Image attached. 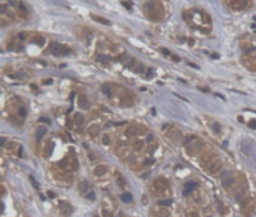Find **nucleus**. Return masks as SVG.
Returning <instances> with one entry per match:
<instances>
[{
    "instance_id": "nucleus-6",
    "label": "nucleus",
    "mask_w": 256,
    "mask_h": 217,
    "mask_svg": "<svg viewBox=\"0 0 256 217\" xmlns=\"http://www.w3.org/2000/svg\"><path fill=\"white\" fill-rule=\"evenodd\" d=\"M59 205H60V212L63 213L64 216H67L68 217L69 215H72V212H73V209H72V205H70L69 203H67V202H60L59 203Z\"/></svg>"
},
{
    "instance_id": "nucleus-3",
    "label": "nucleus",
    "mask_w": 256,
    "mask_h": 217,
    "mask_svg": "<svg viewBox=\"0 0 256 217\" xmlns=\"http://www.w3.org/2000/svg\"><path fill=\"white\" fill-rule=\"evenodd\" d=\"M243 63H245V66L248 68V69H251V71H256V56H254V54H250V56H247V57H243Z\"/></svg>"
},
{
    "instance_id": "nucleus-47",
    "label": "nucleus",
    "mask_w": 256,
    "mask_h": 217,
    "mask_svg": "<svg viewBox=\"0 0 256 217\" xmlns=\"http://www.w3.org/2000/svg\"><path fill=\"white\" fill-rule=\"evenodd\" d=\"M19 37H21L22 40H23V39L26 37V35H24V34H19Z\"/></svg>"
},
{
    "instance_id": "nucleus-49",
    "label": "nucleus",
    "mask_w": 256,
    "mask_h": 217,
    "mask_svg": "<svg viewBox=\"0 0 256 217\" xmlns=\"http://www.w3.org/2000/svg\"><path fill=\"white\" fill-rule=\"evenodd\" d=\"M67 125H68V127H69V128H72V125H70L69 121H67Z\"/></svg>"
},
{
    "instance_id": "nucleus-23",
    "label": "nucleus",
    "mask_w": 256,
    "mask_h": 217,
    "mask_svg": "<svg viewBox=\"0 0 256 217\" xmlns=\"http://www.w3.org/2000/svg\"><path fill=\"white\" fill-rule=\"evenodd\" d=\"M92 18H94L95 21H98V22H100V23H103V25H110V22L108 21V19H105V18H103V17H98V16H92Z\"/></svg>"
},
{
    "instance_id": "nucleus-20",
    "label": "nucleus",
    "mask_w": 256,
    "mask_h": 217,
    "mask_svg": "<svg viewBox=\"0 0 256 217\" xmlns=\"http://www.w3.org/2000/svg\"><path fill=\"white\" fill-rule=\"evenodd\" d=\"M95 59L98 61V62H100V63H108L109 62V57H106V56H104V54H98V56L95 57Z\"/></svg>"
},
{
    "instance_id": "nucleus-39",
    "label": "nucleus",
    "mask_w": 256,
    "mask_h": 217,
    "mask_svg": "<svg viewBox=\"0 0 256 217\" xmlns=\"http://www.w3.org/2000/svg\"><path fill=\"white\" fill-rule=\"evenodd\" d=\"M161 51L165 54V56H170V51H169L168 49H164V48H163V49H161Z\"/></svg>"
},
{
    "instance_id": "nucleus-18",
    "label": "nucleus",
    "mask_w": 256,
    "mask_h": 217,
    "mask_svg": "<svg viewBox=\"0 0 256 217\" xmlns=\"http://www.w3.org/2000/svg\"><path fill=\"white\" fill-rule=\"evenodd\" d=\"M78 190H80V193L88 192V190H90V185H88V182L87 181H81L78 184Z\"/></svg>"
},
{
    "instance_id": "nucleus-28",
    "label": "nucleus",
    "mask_w": 256,
    "mask_h": 217,
    "mask_svg": "<svg viewBox=\"0 0 256 217\" xmlns=\"http://www.w3.org/2000/svg\"><path fill=\"white\" fill-rule=\"evenodd\" d=\"M251 202H252V198H251V197H247L246 199L242 202V205H243V207H248V204H250Z\"/></svg>"
},
{
    "instance_id": "nucleus-5",
    "label": "nucleus",
    "mask_w": 256,
    "mask_h": 217,
    "mask_svg": "<svg viewBox=\"0 0 256 217\" xmlns=\"http://www.w3.org/2000/svg\"><path fill=\"white\" fill-rule=\"evenodd\" d=\"M227 4L231 6L232 9L240 10V9H245V8H246V6H247V1H243V0H234V1L227 3Z\"/></svg>"
},
{
    "instance_id": "nucleus-8",
    "label": "nucleus",
    "mask_w": 256,
    "mask_h": 217,
    "mask_svg": "<svg viewBox=\"0 0 256 217\" xmlns=\"http://www.w3.org/2000/svg\"><path fill=\"white\" fill-rule=\"evenodd\" d=\"M168 136L172 139L174 143H178L179 140H182V134H181V131L176 130V128H170L169 132H168Z\"/></svg>"
},
{
    "instance_id": "nucleus-14",
    "label": "nucleus",
    "mask_w": 256,
    "mask_h": 217,
    "mask_svg": "<svg viewBox=\"0 0 256 217\" xmlns=\"http://www.w3.org/2000/svg\"><path fill=\"white\" fill-rule=\"evenodd\" d=\"M50 50L54 56H59V54L63 51V48L59 43H51V46H50Z\"/></svg>"
},
{
    "instance_id": "nucleus-16",
    "label": "nucleus",
    "mask_w": 256,
    "mask_h": 217,
    "mask_svg": "<svg viewBox=\"0 0 256 217\" xmlns=\"http://www.w3.org/2000/svg\"><path fill=\"white\" fill-rule=\"evenodd\" d=\"M73 121H75L76 125L82 126V125L85 123V117H83V115H81V113H75V116H73Z\"/></svg>"
},
{
    "instance_id": "nucleus-25",
    "label": "nucleus",
    "mask_w": 256,
    "mask_h": 217,
    "mask_svg": "<svg viewBox=\"0 0 256 217\" xmlns=\"http://www.w3.org/2000/svg\"><path fill=\"white\" fill-rule=\"evenodd\" d=\"M53 149H54V144H53V143H50L49 146H47V149H45V156H46V157H50V156H51V152H53Z\"/></svg>"
},
{
    "instance_id": "nucleus-41",
    "label": "nucleus",
    "mask_w": 256,
    "mask_h": 217,
    "mask_svg": "<svg viewBox=\"0 0 256 217\" xmlns=\"http://www.w3.org/2000/svg\"><path fill=\"white\" fill-rule=\"evenodd\" d=\"M29 179H31V181H32V184H33V185H35V187H39V184L36 182L35 180H33V177H29Z\"/></svg>"
},
{
    "instance_id": "nucleus-40",
    "label": "nucleus",
    "mask_w": 256,
    "mask_h": 217,
    "mask_svg": "<svg viewBox=\"0 0 256 217\" xmlns=\"http://www.w3.org/2000/svg\"><path fill=\"white\" fill-rule=\"evenodd\" d=\"M22 154H23V148H22V146H19V150H18V157H23Z\"/></svg>"
},
{
    "instance_id": "nucleus-48",
    "label": "nucleus",
    "mask_w": 256,
    "mask_h": 217,
    "mask_svg": "<svg viewBox=\"0 0 256 217\" xmlns=\"http://www.w3.org/2000/svg\"><path fill=\"white\" fill-rule=\"evenodd\" d=\"M192 217H199V215L196 212H192Z\"/></svg>"
},
{
    "instance_id": "nucleus-35",
    "label": "nucleus",
    "mask_w": 256,
    "mask_h": 217,
    "mask_svg": "<svg viewBox=\"0 0 256 217\" xmlns=\"http://www.w3.org/2000/svg\"><path fill=\"white\" fill-rule=\"evenodd\" d=\"M86 198H88L90 200H94V199H95V193H94V192H90V193H88L87 195H86Z\"/></svg>"
},
{
    "instance_id": "nucleus-30",
    "label": "nucleus",
    "mask_w": 256,
    "mask_h": 217,
    "mask_svg": "<svg viewBox=\"0 0 256 217\" xmlns=\"http://www.w3.org/2000/svg\"><path fill=\"white\" fill-rule=\"evenodd\" d=\"M142 145H143L142 141H136L135 143V149L136 150H141V149H142Z\"/></svg>"
},
{
    "instance_id": "nucleus-21",
    "label": "nucleus",
    "mask_w": 256,
    "mask_h": 217,
    "mask_svg": "<svg viewBox=\"0 0 256 217\" xmlns=\"http://www.w3.org/2000/svg\"><path fill=\"white\" fill-rule=\"evenodd\" d=\"M120 199H122V202H124V203H131L132 202V195L129 193H124V194H122Z\"/></svg>"
},
{
    "instance_id": "nucleus-37",
    "label": "nucleus",
    "mask_w": 256,
    "mask_h": 217,
    "mask_svg": "<svg viewBox=\"0 0 256 217\" xmlns=\"http://www.w3.org/2000/svg\"><path fill=\"white\" fill-rule=\"evenodd\" d=\"M248 126H250L251 128H256V120H252L248 122Z\"/></svg>"
},
{
    "instance_id": "nucleus-46",
    "label": "nucleus",
    "mask_w": 256,
    "mask_h": 217,
    "mask_svg": "<svg viewBox=\"0 0 256 217\" xmlns=\"http://www.w3.org/2000/svg\"><path fill=\"white\" fill-rule=\"evenodd\" d=\"M4 144H5V139L1 138V146H4Z\"/></svg>"
},
{
    "instance_id": "nucleus-44",
    "label": "nucleus",
    "mask_w": 256,
    "mask_h": 217,
    "mask_svg": "<svg viewBox=\"0 0 256 217\" xmlns=\"http://www.w3.org/2000/svg\"><path fill=\"white\" fill-rule=\"evenodd\" d=\"M172 58H173V59L176 61V62H178V61H179V58H178L177 56H172Z\"/></svg>"
},
{
    "instance_id": "nucleus-17",
    "label": "nucleus",
    "mask_w": 256,
    "mask_h": 217,
    "mask_svg": "<svg viewBox=\"0 0 256 217\" xmlns=\"http://www.w3.org/2000/svg\"><path fill=\"white\" fill-rule=\"evenodd\" d=\"M125 135H127V136H136V135H140V131H138V128H137V127L131 126V127L127 128Z\"/></svg>"
},
{
    "instance_id": "nucleus-34",
    "label": "nucleus",
    "mask_w": 256,
    "mask_h": 217,
    "mask_svg": "<svg viewBox=\"0 0 256 217\" xmlns=\"http://www.w3.org/2000/svg\"><path fill=\"white\" fill-rule=\"evenodd\" d=\"M158 204L159 205H169L170 204V200H159Z\"/></svg>"
},
{
    "instance_id": "nucleus-7",
    "label": "nucleus",
    "mask_w": 256,
    "mask_h": 217,
    "mask_svg": "<svg viewBox=\"0 0 256 217\" xmlns=\"http://www.w3.org/2000/svg\"><path fill=\"white\" fill-rule=\"evenodd\" d=\"M197 185L199 184L196 182V181H190V182H187L186 185L183 186V195H188V194H191L192 192H194V190L196 189V187H197Z\"/></svg>"
},
{
    "instance_id": "nucleus-32",
    "label": "nucleus",
    "mask_w": 256,
    "mask_h": 217,
    "mask_svg": "<svg viewBox=\"0 0 256 217\" xmlns=\"http://www.w3.org/2000/svg\"><path fill=\"white\" fill-rule=\"evenodd\" d=\"M109 141H110L109 136H108V135H104V136H103V144L104 145H108V144H109Z\"/></svg>"
},
{
    "instance_id": "nucleus-24",
    "label": "nucleus",
    "mask_w": 256,
    "mask_h": 217,
    "mask_svg": "<svg viewBox=\"0 0 256 217\" xmlns=\"http://www.w3.org/2000/svg\"><path fill=\"white\" fill-rule=\"evenodd\" d=\"M210 126H211V130H213L217 135L220 134V125L219 123H213V125H210Z\"/></svg>"
},
{
    "instance_id": "nucleus-9",
    "label": "nucleus",
    "mask_w": 256,
    "mask_h": 217,
    "mask_svg": "<svg viewBox=\"0 0 256 217\" xmlns=\"http://www.w3.org/2000/svg\"><path fill=\"white\" fill-rule=\"evenodd\" d=\"M220 167H222V162L219 161V159H217V161H214L213 163L209 164L207 172H209V174H215V172H217L218 170H220Z\"/></svg>"
},
{
    "instance_id": "nucleus-31",
    "label": "nucleus",
    "mask_w": 256,
    "mask_h": 217,
    "mask_svg": "<svg viewBox=\"0 0 256 217\" xmlns=\"http://www.w3.org/2000/svg\"><path fill=\"white\" fill-rule=\"evenodd\" d=\"M143 69H145L143 64H142V63H138V67H137L135 71H136V73H141V72H143Z\"/></svg>"
},
{
    "instance_id": "nucleus-10",
    "label": "nucleus",
    "mask_w": 256,
    "mask_h": 217,
    "mask_svg": "<svg viewBox=\"0 0 256 217\" xmlns=\"http://www.w3.org/2000/svg\"><path fill=\"white\" fill-rule=\"evenodd\" d=\"M108 172V167L105 166V164H99V166L95 167L94 170V175L95 176H104Z\"/></svg>"
},
{
    "instance_id": "nucleus-45",
    "label": "nucleus",
    "mask_w": 256,
    "mask_h": 217,
    "mask_svg": "<svg viewBox=\"0 0 256 217\" xmlns=\"http://www.w3.org/2000/svg\"><path fill=\"white\" fill-rule=\"evenodd\" d=\"M47 194H49V195H50V198H54V197H55V194H54L53 192H49Z\"/></svg>"
},
{
    "instance_id": "nucleus-13",
    "label": "nucleus",
    "mask_w": 256,
    "mask_h": 217,
    "mask_svg": "<svg viewBox=\"0 0 256 217\" xmlns=\"http://www.w3.org/2000/svg\"><path fill=\"white\" fill-rule=\"evenodd\" d=\"M87 132H88V135H90L91 138H95L96 135H99V132H100V126L99 125H91V126H88Z\"/></svg>"
},
{
    "instance_id": "nucleus-29",
    "label": "nucleus",
    "mask_w": 256,
    "mask_h": 217,
    "mask_svg": "<svg viewBox=\"0 0 256 217\" xmlns=\"http://www.w3.org/2000/svg\"><path fill=\"white\" fill-rule=\"evenodd\" d=\"M135 62H136V61L133 59V58H132V59H129V61H127V63H125V67H127V68H133V64H135Z\"/></svg>"
},
{
    "instance_id": "nucleus-15",
    "label": "nucleus",
    "mask_w": 256,
    "mask_h": 217,
    "mask_svg": "<svg viewBox=\"0 0 256 217\" xmlns=\"http://www.w3.org/2000/svg\"><path fill=\"white\" fill-rule=\"evenodd\" d=\"M117 184H118V186H120V187L127 186V180H125L124 176L122 174H119V172H117Z\"/></svg>"
},
{
    "instance_id": "nucleus-43",
    "label": "nucleus",
    "mask_w": 256,
    "mask_h": 217,
    "mask_svg": "<svg viewBox=\"0 0 256 217\" xmlns=\"http://www.w3.org/2000/svg\"><path fill=\"white\" fill-rule=\"evenodd\" d=\"M153 139H154V136H153V135H147V141H151V140H153Z\"/></svg>"
},
{
    "instance_id": "nucleus-4",
    "label": "nucleus",
    "mask_w": 256,
    "mask_h": 217,
    "mask_svg": "<svg viewBox=\"0 0 256 217\" xmlns=\"http://www.w3.org/2000/svg\"><path fill=\"white\" fill-rule=\"evenodd\" d=\"M166 187H168V181H166L165 179H163V177L158 179L156 181L154 182V189L156 190V192H159V193H163Z\"/></svg>"
},
{
    "instance_id": "nucleus-26",
    "label": "nucleus",
    "mask_w": 256,
    "mask_h": 217,
    "mask_svg": "<svg viewBox=\"0 0 256 217\" xmlns=\"http://www.w3.org/2000/svg\"><path fill=\"white\" fill-rule=\"evenodd\" d=\"M33 41H35V43H37V45H44V43H45V40H44V37H41V36H36Z\"/></svg>"
},
{
    "instance_id": "nucleus-22",
    "label": "nucleus",
    "mask_w": 256,
    "mask_h": 217,
    "mask_svg": "<svg viewBox=\"0 0 256 217\" xmlns=\"http://www.w3.org/2000/svg\"><path fill=\"white\" fill-rule=\"evenodd\" d=\"M125 162L128 163V166H135V164H136V156H133V154L128 156L127 159H125Z\"/></svg>"
},
{
    "instance_id": "nucleus-2",
    "label": "nucleus",
    "mask_w": 256,
    "mask_h": 217,
    "mask_svg": "<svg viewBox=\"0 0 256 217\" xmlns=\"http://www.w3.org/2000/svg\"><path fill=\"white\" fill-rule=\"evenodd\" d=\"M220 180H222V185L224 186V189H229V187L236 184V177L229 171L223 172L220 176Z\"/></svg>"
},
{
    "instance_id": "nucleus-27",
    "label": "nucleus",
    "mask_w": 256,
    "mask_h": 217,
    "mask_svg": "<svg viewBox=\"0 0 256 217\" xmlns=\"http://www.w3.org/2000/svg\"><path fill=\"white\" fill-rule=\"evenodd\" d=\"M18 115H19L21 117H26V116H27V111H26L24 107H21V108L18 109Z\"/></svg>"
},
{
    "instance_id": "nucleus-42",
    "label": "nucleus",
    "mask_w": 256,
    "mask_h": 217,
    "mask_svg": "<svg viewBox=\"0 0 256 217\" xmlns=\"http://www.w3.org/2000/svg\"><path fill=\"white\" fill-rule=\"evenodd\" d=\"M123 5H124L127 9H131V4H127V3H124V1H123Z\"/></svg>"
},
{
    "instance_id": "nucleus-12",
    "label": "nucleus",
    "mask_w": 256,
    "mask_h": 217,
    "mask_svg": "<svg viewBox=\"0 0 256 217\" xmlns=\"http://www.w3.org/2000/svg\"><path fill=\"white\" fill-rule=\"evenodd\" d=\"M44 135H46V127L45 126H39L37 128H36V141H40L41 139L44 138Z\"/></svg>"
},
{
    "instance_id": "nucleus-33",
    "label": "nucleus",
    "mask_w": 256,
    "mask_h": 217,
    "mask_svg": "<svg viewBox=\"0 0 256 217\" xmlns=\"http://www.w3.org/2000/svg\"><path fill=\"white\" fill-rule=\"evenodd\" d=\"M103 216L104 217H113V213L109 212V211H106V209H103Z\"/></svg>"
},
{
    "instance_id": "nucleus-1",
    "label": "nucleus",
    "mask_w": 256,
    "mask_h": 217,
    "mask_svg": "<svg viewBox=\"0 0 256 217\" xmlns=\"http://www.w3.org/2000/svg\"><path fill=\"white\" fill-rule=\"evenodd\" d=\"M184 145H186V150L190 154H197L200 150L202 149L204 143L200 141L194 135H190L188 138L184 139Z\"/></svg>"
},
{
    "instance_id": "nucleus-36",
    "label": "nucleus",
    "mask_w": 256,
    "mask_h": 217,
    "mask_svg": "<svg viewBox=\"0 0 256 217\" xmlns=\"http://www.w3.org/2000/svg\"><path fill=\"white\" fill-rule=\"evenodd\" d=\"M153 72H154V71H153V69H151V68H149V69H147V75H146V77H147V79H151V77L154 76V73H153Z\"/></svg>"
},
{
    "instance_id": "nucleus-38",
    "label": "nucleus",
    "mask_w": 256,
    "mask_h": 217,
    "mask_svg": "<svg viewBox=\"0 0 256 217\" xmlns=\"http://www.w3.org/2000/svg\"><path fill=\"white\" fill-rule=\"evenodd\" d=\"M40 122H46V123H50V120L47 117H40Z\"/></svg>"
},
{
    "instance_id": "nucleus-11",
    "label": "nucleus",
    "mask_w": 256,
    "mask_h": 217,
    "mask_svg": "<svg viewBox=\"0 0 256 217\" xmlns=\"http://www.w3.org/2000/svg\"><path fill=\"white\" fill-rule=\"evenodd\" d=\"M78 105H80V108H82V109H87L88 107H90L87 98L85 97L83 94H80L78 95Z\"/></svg>"
},
{
    "instance_id": "nucleus-19",
    "label": "nucleus",
    "mask_w": 256,
    "mask_h": 217,
    "mask_svg": "<svg viewBox=\"0 0 256 217\" xmlns=\"http://www.w3.org/2000/svg\"><path fill=\"white\" fill-rule=\"evenodd\" d=\"M101 90H103V93L106 95V97H112L113 95V91H112V86L110 85H108V84H105V85H103L101 86Z\"/></svg>"
}]
</instances>
